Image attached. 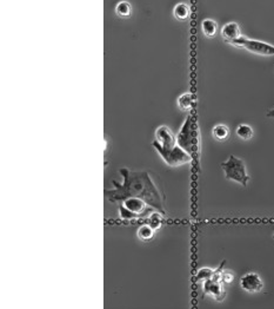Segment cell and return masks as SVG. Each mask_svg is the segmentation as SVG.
Returning <instances> with one entry per match:
<instances>
[{
  "label": "cell",
  "instance_id": "30bf717a",
  "mask_svg": "<svg viewBox=\"0 0 274 309\" xmlns=\"http://www.w3.org/2000/svg\"><path fill=\"white\" fill-rule=\"evenodd\" d=\"M165 215L163 213L158 210H152L151 213L148 214L147 217H145V220L147 221V223L151 226L153 229L157 232L163 226V221H164Z\"/></svg>",
  "mask_w": 274,
  "mask_h": 309
},
{
  "label": "cell",
  "instance_id": "e0dca14e",
  "mask_svg": "<svg viewBox=\"0 0 274 309\" xmlns=\"http://www.w3.org/2000/svg\"><path fill=\"white\" fill-rule=\"evenodd\" d=\"M254 131L252 129V126L248 125V124H240L238 127H236V135H238L239 138L248 140L253 137Z\"/></svg>",
  "mask_w": 274,
  "mask_h": 309
},
{
  "label": "cell",
  "instance_id": "3957f363",
  "mask_svg": "<svg viewBox=\"0 0 274 309\" xmlns=\"http://www.w3.org/2000/svg\"><path fill=\"white\" fill-rule=\"evenodd\" d=\"M177 142L193 158L194 156L200 154V131H199L197 121L192 115L186 118L183 126L180 127L178 135H177Z\"/></svg>",
  "mask_w": 274,
  "mask_h": 309
},
{
  "label": "cell",
  "instance_id": "5b68a950",
  "mask_svg": "<svg viewBox=\"0 0 274 309\" xmlns=\"http://www.w3.org/2000/svg\"><path fill=\"white\" fill-rule=\"evenodd\" d=\"M222 168L225 173L226 180L234 181L242 186H247L248 182H250V176L246 170L244 161L234 155H231L228 160L222 163Z\"/></svg>",
  "mask_w": 274,
  "mask_h": 309
},
{
  "label": "cell",
  "instance_id": "9a60e30c",
  "mask_svg": "<svg viewBox=\"0 0 274 309\" xmlns=\"http://www.w3.org/2000/svg\"><path fill=\"white\" fill-rule=\"evenodd\" d=\"M201 30L202 33L207 37V38H212V37L216 36L217 30H218V24L217 21L213 19H204L201 23Z\"/></svg>",
  "mask_w": 274,
  "mask_h": 309
},
{
  "label": "cell",
  "instance_id": "ffe728a7",
  "mask_svg": "<svg viewBox=\"0 0 274 309\" xmlns=\"http://www.w3.org/2000/svg\"><path fill=\"white\" fill-rule=\"evenodd\" d=\"M266 116L269 118H274V109H272V110H270L269 112H267Z\"/></svg>",
  "mask_w": 274,
  "mask_h": 309
},
{
  "label": "cell",
  "instance_id": "ac0fdd59",
  "mask_svg": "<svg viewBox=\"0 0 274 309\" xmlns=\"http://www.w3.org/2000/svg\"><path fill=\"white\" fill-rule=\"evenodd\" d=\"M214 271H216V269H212V268H207V267H204V268H200L197 271V274H195L194 276V281L195 282H200V281H206L208 279H212L214 275Z\"/></svg>",
  "mask_w": 274,
  "mask_h": 309
},
{
  "label": "cell",
  "instance_id": "8fae6325",
  "mask_svg": "<svg viewBox=\"0 0 274 309\" xmlns=\"http://www.w3.org/2000/svg\"><path fill=\"white\" fill-rule=\"evenodd\" d=\"M189 14H191V7L187 4H185V2H179V4L174 6L173 15L178 20H187Z\"/></svg>",
  "mask_w": 274,
  "mask_h": 309
},
{
  "label": "cell",
  "instance_id": "8992f818",
  "mask_svg": "<svg viewBox=\"0 0 274 309\" xmlns=\"http://www.w3.org/2000/svg\"><path fill=\"white\" fill-rule=\"evenodd\" d=\"M231 45L236 46V48L245 49L246 51L251 52V54L265 56V57H270V56H274V45H271L269 43L260 42V40L248 39L246 37H239L238 39L233 40Z\"/></svg>",
  "mask_w": 274,
  "mask_h": 309
},
{
  "label": "cell",
  "instance_id": "9c48e42d",
  "mask_svg": "<svg viewBox=\"0 0 274 309\" xmlns=\"http://www.w3.org/2000/svg\"><path fill=\"white\" fill-rule=\"evenodd\" d=\"M222 37L228 44H231L233 40L241 37V31L239 24L235 23V21H229V23L224 25L222 29Z\"/></svg>",
  "mask_w": 274,
  "mask_h": 309
},
{
  "label": "cell",
  "instance_id": "7c38bea8",
  "mask_svg": "<svg viewBox=\"0 0 274 309\" xmlns=\"http://www.w3.org/2000/svg\"><path fill=\"white\" fill-rule=\"evenodd\" d=\"M193 105H194V97H193L192 93H183V95L179 96L178 98V107L180 108V110L183 111H191Z\"/></svg>",
  "mask_w": 274,
  "mask_h": 309
},
{
  "label": "cell",
  "instance_id": "2e32d148",
  "mask_svg": "<svg viewBox=\"0 0 274 309\" xmlns=\"http://www.w3.org/2000/svg\"><path fill=\"white\" fill-rule=\"evenodd\" d=\"M132 12H133V8H132V5L130 4L129 1H119L116 6V13L118 17L120 18H130L131 15H132Z\"/></svg>",
  "mask_w": 274,
  "mask_h": 309
},
{
  "label": "cell",
  "instance_id": "d6986e66",
  "mask_svg": "<svg viewBox=\"0 0 274 309\" xmlns=\"http://www.w3.org/2000/svg\"><path fill=\"white\" fill-rule=\"evenodd\" d=\"M220 280H222L223 283H231L233 280H234V275L228 270H223L222 276H220Z\"/></svg>",
  "mask_w": 274,
  "mask_h": 309
},
{
  "label": "cell",
  "instance_id": "44dd1931",
  "mask_svg": "<svg viewBox=\"0 0 274 309\" xmlns=\"http://www.w3.org/2000/svg\"><path fill=\"white\" fill-rule=\"evenodd\" d=\"M273 239H274V234H273Z\"/></svg>",
  "mask_w": 274,
  "mask_h": 309
},
{
  "label": "cell",
  "instance_id": "6da1fadb",
  "mask_svg": "<svg viewBox=\"0 0 274 309\" xmlns=\"http://www.w3.org/2000/svg\"><path fill=\"white\" fill-rule=\"evenodd\" d=\"M123 176V183L113 181V189H106L105 196L112 203H121L129 197L142 198L149 207L166 214L164 208L163 196L160 195L157 185L151 179V175L146 170L133 171L126 168L119 170Z\"/></svg>",
  "mask_w": 274,
  "mask_h": 309
},
{
  "label": "cell",
  "instance_id": "7a4b0ae2",
  "mask_svg": "<svg viewBox=\"0 0 274 309\" xmlns=\"http://www.w3.org/2000/svg\"><path fill=\"white\" fill-rule=\"evenodd\" d=\"M154 136L155 139L152 145L167 165L176 168L183 164H188L193 161L192 156L178 144L177 136H174L169 126H159L155 130Z\"/></svg>",
  "mask_w": 274,
  "mask_h": 309
},
{
  "label": "cell",
  "instance_id": "4fadbf2b",
  "mask_svg": "<svg viewBox=\"0 0 274 309\" xmlns=\"http://www.w3.org/2000/svg\"><path fill=\"white\" fill-rule=\"evenodd\" d=\"M229 129L225 124H218L212 129V135L219 142H225L229 137Z\"/></svg>",
  "mask_w": 274,
  "mask_h": 309
},
{
  "label": "cell",
  "instance_id": "52a82bcc",
  "mask_svg": "<svg viewBox=\"0 0 274 309\" xmlns=\"http://www.w3.org/2000/svg\"><path fill=\"white\" fill-rule=\"evenodd\" d=\"M202 290L212 299L216 300L217 302H223L226 298V290L224 288V283L220 280L208 279L202 283Z\"/></svg>",
  "mask_w": 274,
  "mask_h": 309
},
{
  "label": "cell",
  "instance_id": "277c9868",
  "mask_svg": "<svg viewBox=\"0 0 274 309\" xmlns=\"http://www.w3.org/2000/svg\"><path fill=\"white\" fill-rule=\"evenodd\" d=\"M152 210H155L146 203L142 198L129 197L121 202L119 209V217L124 221L140 220L148 216Z\"/></svg>",
  "mask_w": 274,
  "mask_h": 309
},
{
  "label": "cell",
  "instance_id": "ba28073f",
  "mask_svg": "<svg viewBox=\"0 0 274 309\" xmlns=\"http://www.w3.org/2000/svg\"><path fill=\"white\" fill-rule=\"evenodd\" d=\"M240 287L247 293H259L264 288V282L257 273H247L240 279Z\"/></svg>",
  "mask_w": 274,
  "mask_h": 309
},
{
  "label": "cell",
  "instance_id": "5bb4252c",
  "mask_svg": "<svg viewBox=\"0 0 274 309\" xmlns=\"http://www.w3.org/2000/svg\"><path fill=\"white\" fill-rule=\"evenodd\" d=\"M154 233H155V230L153 229V228L149 226L148 223H145V224H141V226L138 228V230H137V236H138L141 241L147 242L153 239Z\"/></svg>",
  "mask_w": 274,
  "mask_h": 309
}]
</instances>
